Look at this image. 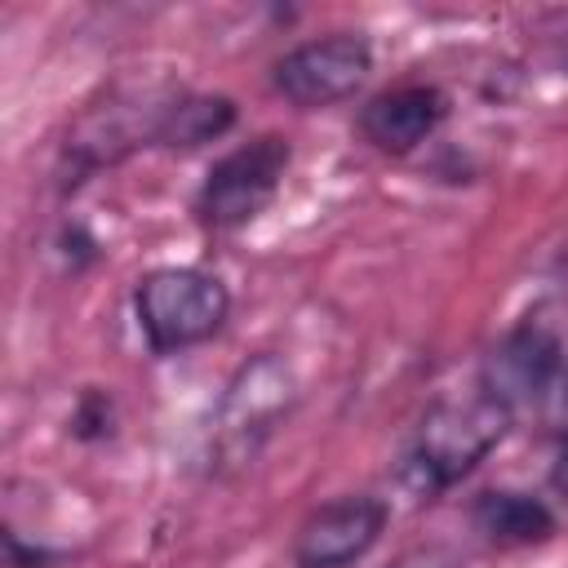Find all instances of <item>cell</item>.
Instances as JSON below:
<instances>
[{
    "label": "cell",
    "instance_id": "3",
    "mask_svg": "<svg viewBox=\"0 0 568 568\" xmlns=\"http://www.w3.org/2000/svg\"><path fill=\"white\" fill-rule=\"evenodd\" d=\"M182 89H160V84H120L106 89L98 102H89L67 142H62V164L75 173V182L129 160L142 146H164L169 115L178 106Z\"/></svg>",
    "mask_w": 568,
    "mask_h": 568
},
{
    "label": "cell",
    "instance_id": "5",
    "mask_svg": "<svg viewBox=\"0 0 568 568\" xmlns=\"http://www.w3.org/2000/svg\"><path fill=\"white\" fill-rule=\"evenodd\" d=\"M297 404V377L284 355L257 351L244 359L217 408H213V430H209V462L213 466H248L262 444L284 426V417Z\"/></svg>",
    "mask_w": 568,
    "mask_h": 568
},
{
    "label": "cell",
    "instance_id": "2",
    "mask_svg": "<svg viewBox=\"0 0 568 568\" xmlns=\"http://www.w3.org/2000/svg\"><path fill=\"white\" fill-rule=\"evenodd\" d=\"M568 377V293L532 302L484 355L479 390L510 408H546Z\"/></svg>",
    "mask_w": 568,
    "mask_h": 568
},
{
    "label": "cell",
    "instance_id": "11",
    "mask_svg": "<svg viewBox=\"0 0 568 568\" xmlns=\"http://www.w3.org/2000/svg\"><path fill=\"white\" fill-rule=\"evenodd\" d=\"M231 124H235V102L231 98H222V93H182L178 106H173V115H169L164 146L191 151L200 142L222 138Z\"/></svg>",
    "mask_w": 568,
    "mask_h": 568
},
{
    "label": "cell",
    "instance_id": "1",
    "mask_svg": "<svg viewBox=\"0 0 568 568\" xmlns=\"http://www.w3.org/2000/svg\"><path fill=\"white\" fill-rule=\"evenodd\" d=\"M515 413L488 399L479 386L470 395L439 399L422 413L413 426V439L399 453L395 484L413 501H435L448 488H457L510 430Z\"/></svg>",
    "mask_w": 568,
    "mask_h": 568
},
{
    "label": "cell",
    "instance_id": "9",
    "mask_svg": "<svg viewBox=\"0 0 568 568\" xmlns=\"http://www.w3.org/2000/svg\"><path fill=\"white\" fill-rule=\"evenodd\" d=\"M448 115L439 84H395L359 106V138L382 155H413Z\"/></svg>",
    "mask_w": 568,
    "mask_h": 568
},
{
    "label": "cell",
    "instance_id": "12",
    "mask_svg": "<svg viewBox=\"0 0 568 568\" xmlns=\"http://www.w3.org/2000/svg\"><path fill=\"white\" fill-rule=\"evenodd\" d=\"M75 435H111V395L102 390H89L80 399V413H75Z\"/></svg>",
    "mask_w": 568,
    "mask_h": 568
},
{
    "label": "cell",
    "instance_id": "7",
    "mask_svg": "<svg viewBox=\"0 0 568 568\" xmlns=\"http://www.w3.org/2000/svg\"><path fill=\"white\" fill-rule=\"evenodd\" d=\"M373 75V44L359 31H328L293 44L271 67V84L297 111H320L355 98Z\"/></svg>",
    "mask_w": 568,
    "mask_h": 568
},
{
    "label": "cell",
    "instance_id": "10",
    "mask_svg": "<svg viewBox=\"0 0 568 568\" xmlns=\"http://www.w3.org/2000/svg\"><path fill=\"white\" fill-rule=\"evenodd\" d=\"M470 524L493 546H537V541H546L555 532V510L532 493L488 488V493L475 497Z\"/></svg>",
    "mask_w": 568,
    "mask_h": 568
},
{
    "label": "cell",
    "instance_id": "4",
    "mask_svg": "<svg viewBox=\"0 0 568 568\" xmlns=\"http://www.w3.org/2000/svg\"><path fill=\"white\" fill-rule=\"evenodd\" d=\"M133 320L151 355H182L226 328L231 288L204 266H155L133 288Z\"/></svg>",
    "mask_w": 568,
    "mask_h": 568
},
{
    "label": "cell",
    "instance_id": "6",
    "mask_svg": "<svg viewBox=\"0 0 568 568\" xmlns=\"http://www.w3.org/2000/svg\"><path fill=\"white\" fill-rule=\"evenodd\" d=\"M288 160H293V151H288V142L280 133H262V138L240 142L235 151H226L204 173V182L195 191V217L209 231H240V226H248L280 195Z\"/></svg>",
    "mask_w": 568,
    "mask_h": 568
},
{
    "label": "cell",
    "instance_id": "14",
    "mask_svg": "<svg viewBox=\"0 0 568 568\" xmlns=\"http://www.w3.org/2000/svg\"><path fill=\"white\" fill-rule=\"evenodd\" d=\"M550 484H555V493H564V497H568V430H564V439H559V448H555Z\"/></svg>",
    "mask_w": 568,
    "mask_h": 568
},
{
    "label": "cell",
    "instance_id": "8",
    "mask_svg": "<svg viewBox=\"0 0 568 568\" xmlns=\"http://www.w3.org/2000/svg\"><path fill=\"white\" fill-rule=\"evenodd\" d=\"M390 524V506L373 493H342L315 506L293 532L297 568H351L364 559Z\"/></svg>",
    "mask_w": 568,
    "mask_h": 568
},
{
    "label": "cell",
    "instance_id": "13",
    "mask_svg": "<svg viewBox=\"0 0 568 568\" xmlns=\"http://www.w3.org/2000/svg\"><path fill=\"white\" fill-rule=\"evenodd\" d=\"M395 568H462V559L453 550H444V546H417Z\"/></svg>",
    "mask_w": 568,
    "mask_h": 568
}]
</instances>
